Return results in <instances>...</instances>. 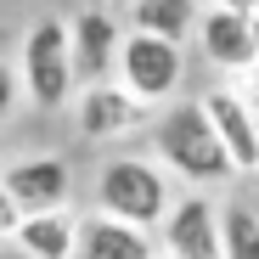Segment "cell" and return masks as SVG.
<instances>
[{"instance_id": "cell-10", "label": "cell", "mask_w": 259, "mask_h": 259, "mask_svg": "<svg viewBox=\"0 0 259 259\" xmlns=\"http://www.w3.org/2000/svg\"><path fill=\"white\" fill-rule=\"evenodd\" d=\"M203 107H208L214 130H220L231 163L237 169H259V113H253V102H242L237 91H208Z\"/></svg>"}, {"instance_id": "cell-2", "label": "cell", "mask_w": 259, "mask_h": 259, "mask_svg": "<svg viewBox=\"0 0 259 259\" xmlns=\"http://www.w3.org/2000/svg\"><path fill=\"white\" fill-rule=\"evenodd\" d=\"M96 203H102V214H113L124 226H141V231L169 220V208H175L163 169L147 158H107L96 175Z\"/></svg>"}, {"instance_id": "cell-3", "label": "cell", "mask_w": 259, "mask_h": 259, "mask_svg": "<svg viewBox=\"0 0 259 259\" xmlns=\"http://www.w3.org/2000/svg\"><path fill=\"white\" fill-rule=\"evenodd\" d=\"M17 68H23V91H28L34 107H62L79 84V73H73V23L39 17L23 34Z\"/></svg>"}, {"instance_id": "cell-8", "label": "cell", "mask_w": 259, "mask_h": 259, "mask_svg": "<svg viewBox=\"0 0 259 259\" xmlns=\"http://www.w3.org/2000/svg\"><path fill=\"white\" fill-rule=\"evenodd\" d=\"M124 51V28L107 12H79L73 17V73L84 84H107V73L118 68Z\"/></svg>"}, {"instance_id": "cell-14", "label": "cell", "mask_w": 259, "mask_h": 259, "mask_svg": "<svg viewBox=\"0 0 259 259\" xmlns=\"http://www.w3.org/2000/svg\"><path fill=\"white\" fill-rule=\"evenodd\" d=\"M220 226H226V259H259V214L248 203H231Z\"/></svg>"}, {"instance_id": "cell-5", "label": "cell", "mask_w": 259, "mask_h": 259, "mask_svg": "<svg viewBox=\"0 0 259 259\" xmlns=\"http://www.w3.org/2000/svg\"><path fill=\"white\" fill-rule=\"evenodd\" d=\"M169 259H226V226L208 197H181L163 220Z\"/></svg>"}, {"instance_id": "cell-12", "label": "cell", "mask_w": 259, "mask_h": 259, "mask_svg": "<svg viewBox=\"0 0 259 259\" xmlns=\"http://www.w3.org/2000/svg\"><path fill=\"white\" fill-rule=\"evenodd\" d=\"M79 259H152V237L113 214H96L79 226Z\"/></svg>"}, {"instance_id": "cell-7", "label": "cell", "mask_w": 259, "mask_h": 259, "mask_svg": "<svg viewBox=\"0 0 259 259\" xmlns=\"http://www.w3.org/2000/svg\"><path fill=\"white\" fill-rule=\"evenodd\" d=\"M0 175H6V186H12V197H17L23 214L68 208V186H73V175H68V163L51 158V152H39V158H17L12 169H0Z\"/></svg>"}, {"instance_id": "cell-11", "label": "cell", "mask_w": 259, "mask_h": 259, "mask_svg": "<svg viewBox=\"0 0 259 259\" xmlns=\"http://www.w3.org/2000/svg\"><path fill=\"white\" fill-rule=\"evenodd\" d=\"M79 226L68 208H51V214H23V226H17V248L28 259H79Z\"/></svg>"}, {"instance_id": "cell-17", "label": "cell", "mask_w": 259, "mask_h": 259, "mask_svg": "<svg viewBox=\"0 0 259 259\" xmlns=\"http://www.w3.org/2000/svg\"><path fill=\"white\" fill-rule=\"evenodd\" d=\"M220 6H231V12H242V17H253V12H259V0H220Z\"/></svg>"}, {"instance_id": "cell-6", "label": "cell", "mask_w": 259, "mask_h": 259, "mask_svg": "<svg viewBox=\"0 0 259 259\" xmlns=\"http://www.w3.org/2000/svg\"><path fill=\"white\" fill-rule=\"evenodd\" d=\"M197 39H203V57L214 68H231V73L259 68V34H253V23L242 12H231V6H220V0L197 17Z\"/></svg>"}, {"instance_id": "cell-19", "label": "cell", "mask_w": 259, "mask_h": 259, "mask_svg": "<svg viewBox=\"0 0 259 259\" xmlns=\"http://www.w3.org/2000/svg\"><path fill=\"white\" fill-rule=\"evenodd\" d=\"M118 6H136V0H118Z\"/></svg>"}, {"instance_id": "cell-15", "label": "cell", "mask_w": 259, "mask_h": 259, "mask_svg": "<svg viewBox=\"0 0 259 259\" xmlns=\"http://www.w3.org/2000/svg\"><path fill=\"white\" fill-rule=\"evenodd\" d=\"M17 226H23V208H17V197H12V186H6V175H0V242L17 237Z\"/></svg>"}, {"instance_id": "cell-1", "label": "cell", "mask_w": 259, "mask_h": 259, "mask_svg": "<svg viewBox=\"0 0 259 259\" xmlns=\"http://www.w3.org/2000/svg\"><path fill=\"white\" fill-rule=\"evenodd\" d=\"M152 147H158V158L175 169V175H186L197 186H214V181L237 175V163H231V152H226V141H220V130H214L203 102H181V107L158 113Z\"/></svg>"}, {"instance_id": "cell-4", "label": "cell", "mask_w": 259, "mask_h": 259, "mask_svg": "<svg viewBox=\"0 0 259 259\" xmlns=\"http://www.w3.org/2000/svg\"><path fill=\"white\" fill-rule=\"evenodd\" d=\"M181 46L175 39H163V34H147V28H130L124 34V51H118V84L130 96H141L147 107L152 102H169L181 91Z\"/></svg>"}, {"instance_id": "cell-9", "label": "cell", "mask_w": 259, "mask_h": 259, "mask_svg": "<svg viewBox=\"0 0 259 259\" xmlns=\"http://www.w3.org/2000/svg\"><path fill=\"white\" fill-rule=\"evenodd\" d=\"M147 124V102L130 96L124 84H84L79 96V130L91 141H107V136H124V130H141Z\"/></svg>"}, {"instance_id": "cell-16", "label": "cell", "mask_w": 259, "mask_h": 259, "mask_svg": "<svg viewBox=\"0 0 259 259\" xmlns=\"http://www.w3.org/2000/svg\"><path fill=\"white\" fill-rule=\"evenodd\" d=\"M12 102H17V79H12V68H0V124H6Z\"/></svg>"}, {"instance_id": "cell-18", "label": "cell", "mask_w": 259, "mask_h": 259, "mask_svg": "<svg viewBox=\"0 0 259 259\" xmlns=\"http://www.w3.org/2000/svg\"><path fill=\"white\" fill-rule=\"evenodd\" d=\"M248 23H253V34H259V12H253V17H248Z\"/></svg>"}, {"instance_id": "cell-13", "label": "cell", "mask_w": 259, "mask_h": 259, "mask_svg": "<svg viewBox=\"0 0 259 259\" xmlns=\"http://www.w3.org/2000/svg\"><path fill=\"white\" fill-rule=\"evenodd\" d=\"M130 23L181 46V39L197 28V0H136V6H130Z\"/></svg>"}]
</instances>
